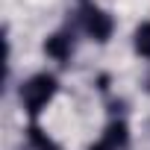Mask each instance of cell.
<instances>
[{
    "instance_id": "cell-5",
    "label": "cell",
    "mask_w": 150,
    "mask_h": 150,
    "mask_svg": "<svg viewBox=\"0 0 150 150\" xmlns=\"http://www.w3.org/2000/svg\"><path fill=\"white\" fill-rule=\"evenodd\" d=\"M132 44H135V53L150 59V21L138 24L135 27V35H132Z\"/></svg>"
},
{
    "instance_id": "cell-7",
    "label": "cell",
    "mask_w": 150,
    "mask_h": 150,
    "mask_svg": "<svg viewBox=\"0 0 150 150\" xmlns=\"http://www.w3.org/2000/svg\"><path fill=\"white\" fill-rule=\"evenodd\" d=\"M88 150H115V147H112V144H106V141H97V144H91Z\"/></svg>"
},
{
    "instance_id": "cell-1",
    "label": "cell",
    "mask_w": 150,
    "mask_h": 150,
    "mask_svg": "<svg viewBox=\"0 0 150 150\" xmlns=\"http://www.w3.org/2000/svg\"><path fill=\"white\" fill-rule=\"evenodd\" d=\"M56 88H59V83H56L53 74H47V71H41V74H35V77H30V80L21 86V103H24L27 115L35 118V115L53 100Z\"/></svg>"
},
{
    "instance_id": "cell-3",
    "label": "cell",
    "mask_w": 150,
    "mask_h": 150,
    "mask_svg": "<svg viewBox=\"0 0 150 150\" xmlns=\"http://www.w3.org/2000/svg\"><path fill=\"white\" fill-rule=\"evenodd\" d=\"M71 50H74V44H71V38H68L65 33H53V35H47V41H44V53H47L50 59H56V62H68V59H71Z\"/></svg>"
},
{
    "instance_id": "cell-4",
    "label": "cell",
    "mask_w": 150,
    "mask_h": 150,
    "mask_svg": "<svg viewBox=\"0 0 150 150\" xmlns=\"http://www.w3.org/2000/svg\"><path fill=\"white\" fill-rule=\"evenodd\" d=\"M103 141L112 144L115 150L127 147V141H129V127H127V121H112V124L106 127V132H103Z\"/></svg>"
},
{
    "instance_id": "cell-6",
    "label": "cell",
    "mask_w": 150,
    "mask_h": 150,
    "mask_svg": "<svg viewBox=\"0 0 150 150\" xmlns=\"http://www.w3.org/2000/svg\"><path fill=\"white\" fill-rule=\"evenodd\" d=\"M27 132H30V141H33V147H35V150H62L56 141H50V138H47V132H41V127H38V124H30V129H27Z\"/></svg>"
},
{
    "instance_id": "cell-2",
    "label": "cell",
    "mask_w": 150,
    "mask_h": 150,
    "mask_svg": "<svg viewBox=\"0 0 150 150\" xmlns=\"http://www.w3.org/2000/svg\"><path fill=\"white\" fill-rule=\"evenodd\" d=\"M83 27H86V33H88L94 41H100V44H106V41L112 38V33H115L112 15L103 12L100 6H94V3H86V9H83Z\"/></svg>"
}]
</instances>
